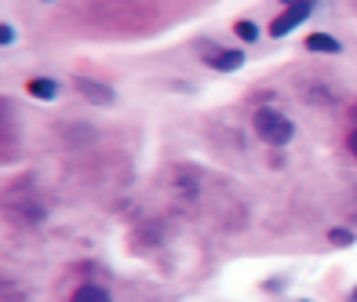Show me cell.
I'll use <instances>...</instances> for the list:
<instances>
[{
	"label": "cell",
	"mask_w": 357,
	"mask_h": 302,
	"mask_svg": "<svg viewBox=\"0 0 357 302\" xmlns=\"http://www.w3.org/2000/svg\"><path fill=\"white\" fill-rule=\"evenodd\" d=\"M252 128H255V135H259L263 142H270V146H285V142H292V135H296V124H292L285 113H277L274 106L255 109Z\"/></svg>",
	"instance_id": "6da1fadb"
},
{
	"label": "cell",
	"mask_w": 357,
	"mask_h": 302,
	"mask_svg": "<svg viewBox=\"0 0 357 302\" xmlns=\"http://www.w3.org/2000/svg\"><path fill=\"white\" fill-rule=\"evenodd\" d=\"M310 19V0H306V4H292L288 11H280V15L270 22V36L277 41V36H285V33H292L299 26V22H306Z\"/></svg>",
	"instance_id": "7a4b0ae2"
},
{
	"label": "cell",
	"mask_w": 357,
	"mask_h": 302,
	"mask_svg": "<svg viewBox=\"0 0 357 302\" xmlns=\"http://www.w3.org/2000/svg\"><path fill=\"white\" fill-rule=\"evenodd\" d=\"M73 87H76V91H81V95L88 98V103H113V91H110L106 84H99V80L76 77V80H73Z\"/></svg>",
	"instance_id": "3957f363"
},
{
	"label": "cell",
	"mask_w": 357,
	"mask_h": 302,
	"mask_svg": "<svg viewBox=\"0 0 357 302\" xmlns=\"http://www.w3.org/2000/svg\"><path fill=\"white\" fill-rule=\"evenodd\" d=\"M306 52H325V55H339V52H343V44L336 41V36H328V33H310V36H306Z\"/></svg>",
	"instance_id": "277c9868"
},
{
	"label": "cell",
	"mask_w": 357,
	"mask_h": 302,
	"mask_svg": "<svg viewBox=\"0 0 357 302\" xmlns=\"http://www.w3.org/2000/svg\"><path fill=\"white\" fill-rule=\"evenodd\" d=\"M70 302H110V292H106V288H99V284H84V288H76V292H73Z\"/></svg>",
	"instance_id": "5b68a950"
},
{
	"label": "cell",
	"mask_w": 357,
	"mask_h": 302,
	"mask_svg": "<svg viewBox=\"0 0 357 302\" xmlns=\"http://www.w3.org/2000/svg\"><path fill=\"white\" fill-rule=\"evenodd\" d=\"M26 91L37 95V98H44V103H51V98L59 95V84H55V80H41V77H37V80L26 84Z\"/></svg>",
	"instance_id": "8992f818"
},
{
	"label": "cell",
	"mask_w": 357,
	"mask_h": 302,
	"mask_svg": "<svg viewBox=\"0 0 357 302\" xmlns=\"http://www.w3.org/2000/svg\"><path fill=\"white\" fill-rule=\"evenodd\" d=\"M241 62H245V55H241V52H219V55L212 58V66L223 69V73H229V69H237Z\"/></svg>",
	"instance_id": "52a82bcc"
},
{
	"label": "cell",
	"mask_w": 357,
	"mask_h": 302,
	"mask_svg": "<svg viewBox=\"0 0 357 302\" xmlns=\"http://www.w3.org/2000/svg\"><path fill=\"white\" fill-rule=\"evenodd\" d=\"M234 33L241 36V41H255V36H259V26L248 22V19H241V22H234Z\"/></svg>",
	"instance_id": "ba28073f"
},
{
	"label": "cell",
	"mask_w": 357,
	"mask_h": 302,
	"mask_svg": "<svg viewBox=\"0 0 357 302\" xmlns=\"http://www.w3.org/2000/svg\"><path fill=\"white\" fill-rule=\"evenodd\" d=\"M328 241L336 244V248H350V244H354V233H350V230H332Z\"/></svg>",
	"instance_id": "9c48e42d"
},
{
	"label": "cell",
	"mask_w": 357,
	"mask_h": 302,
	"mask_svg": "<svg viewBox=\"0 0 357 302\" xmlns=\"http://www.w3.org/2000/svg\"><path fill=\"white\" fill-rule=\"evenodd\" d=\"M0 36H4V44H11V41H15V30H11L8 22H4V26H0Z\"/></svg>",
	"instance_id": "30bf717a"
},
{
	"label": "cell",
	"mask_w": 357,
	"mask_h": 302,
	"mask_svg": "<svg viewBox=\"0 0 357 302\" xmlns=\"http://www.w3.org/2000/svg\"><path fill=\"white\" fill-rule=\"evenodd\" d=\"M350 149H354V153H357V128L350 131Z\"/></svg>",
	"instance_id": "8fae6325"
},
{
	"label": "cell",
	"mask_w": 357,
	"mask_h": 302,
	"mask_svg": "<svg viewBox=\"0 0 357 302\" xmlns=\"http://www.w3.org/2000/svg\"><path fill=\"white\" fill-rule=\"evenodd\" d=\"M350 302H357V288H354V295H350Z\"/></svg>",
	"instance_id": "7c38bea8"
},
{
	"label": "cell",
	"mask_w": 357,
	"mask_h": 302,
	"mask_svg": "<svg viewBox=\"0 0 357 302\" xmlns=\"http://www.w3.org/2000/svg\"><path fill=\"white\" fill-rule=\"evenodd\" d=\"M285 4H288V8H292V4H299V0H285Z\"/></svg>",
	"instance_id": "4fadbf2b"
}]
</instances>
